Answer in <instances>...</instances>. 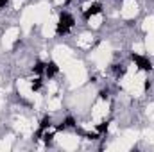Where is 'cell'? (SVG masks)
I'll return each mask as SVG.
<instances>
[{
  "instance_id": "1",
  "label": "cell",
  "mask_w": 154,
  "mask_h": 152,
  "mask_svg": "<svg viewBox=\"0 0 154 152\" xmlns=\"http://www.w3.org/2000/svg\"><path fill=\"white\" fill-rule=\"evenodd\" d=\"M131 59L138 65V68H140V70H143V72H151V70H152V63H151L147 57L138 56V54H131Z\"/></svg>"
},
{
  "instance_id": "2",
  "label": "cell",
  "mask_w": 154,
  "mask_h": 152,
  "mask_svg": "<svg viewBox=\"0 0 154 152\" xmlns=\"http://www.w3.org/2000/svg\"><path fill=\"white\" fill-rule=\"evenodd\" d=\"M99 13H102V5H100V4H91V5L84 11V20H90L91 16H95V14H99Z\"/></svg>"
},
{
  "instance_id": "3",
  "label": "cell",
  "mask_w": 154,
  "mask_h": 152,
  "mask_svg": "<svg viewBox=\"0 0 154 152\" xmlns=\"http://www.w3.org/2000/svg\"><path fill=\"white\" fill-rule=\"evenodd\" d=\"M59 23H63V25H66L68 29H72L74 27V23H75V20H74V16L72 14H68V13H61L59 14Z\"/></svg>"
},
{
  "instance_id": "4",
  "label": "cell",
  "mask_w": 154,
  "mask_h": 152,
  "mask_svg": "<svg viewBox=\"0 0 154 152\" xmlns=\"http://www.w3.org/2000/svg\"><path fill=\"white\" fill-rule=\"evenodd\" d=\"M59 72V66L54 63V61H50V63H47V66H45V75L48 77V79H52V77L56 75Z\"/></svg>"
},
{
  "instance_id": "5",
  "label": "cell",
  "mask_w": 154,
  "mask_h": 152,
  "mask_svg": "<svg viewBox=\"0 0 154 152\" xmlns=\"http://www.w3.org/2000/svg\"><path fill=\"white\" fill-rule=\"evenodd\" d=\"M50 125H52V118H50L48 114H47V116H43V118H41V122H39V129H41V131H45V129H47V127H50Z\"/></svg>"
},
{
  "instance_id": "6",
  "label": "cell",
  "mask_w": 154,
  "mask_h": 152,
  "mask_svg": "<svg viewBox=\"0 0 154 152\" xmlns=\"http://www.w3.org/2000/svg\"><path fill=\"white\" fill-rule=\"evenodd\" d=\"M68 31H70V29H68L66 25H63V23L57 22V27H56V34H57V36H65V34H68Z\"/></svg>"
},
{
  "instance_id": "7",
  "label": "cell",
  "mask_w": 154,
  "mask_h": 152,
  "mask_svg": "<svg viewBox=\"0 0 154 152\" xmlns=\"http://www.w3.org/2000/svg\"><path fill=\"white\" fill-rule=\"evenodd\" d=\"M45 66H47L45 63L38 61V63H36V65L32 66V72H34V74H43V72H45Z\"/></svg>"
},
{
  "instance_id": "8",
  "label": "cell",
  "mask_w": 154,
  "mask_h": 152,
  "mask_svg": "<svg viewBox=\"0 0 154 152\" xmlns=\"http://www.w3.org/2000/svg\"><path fill=\"white\" fill-rule=\"evenodd\" d=\"M113 70H115L116 77H122L125 74V66H124V65H113Z\"/></svg>"
},
{
  "instance_id": "9",
  "label": "cell",
  "mask_w": 154,
  "mask_h": 152,
  "mask_svg": "<svg viewBox=\"0 0 154 152\" xmlns=\"http://www.w3.org/2000/svg\"><path fill=\"white\" fill-rule=\"evenodd\" d=\"M108 127H109V122H100L97 125V131L99 132H108Z\"/></svg>"
},
{
  "instance_id": "10",
  "label": "cell",
  "mask_w": 154,
  "mask_h": 152,
  "mask_svg": "<svg viewBox=\"0 0 154 152\" xmlns=\"http://www.w3.org/2000/svg\"><path fill=\"white\" fill-rule=\"evenodd\" d=\"M39 88H41V79H34V81L31 82V90H32V91H38Z\"/></svg>"
},
{
  "instance_id": "11",
  "label": "cell",
  "mask_w": 154,
  "mask_h": 152,
  "mask_svg": "<svg viewBox=\"0 0 154 152\" xmlns=\"http://www.w3.org/2000/svg\"><path fill=\"white\" fill-rule=\"evenodd\" d=\"M108 97H109V91L108 90H100L99 91V99L100 100H108Z\"/></svg>"
},
{
  "instance_id": "12",
  "label": "cell",
  "mask_w": 154,
  "mask_h": 152,
  "mask_svg": "<svg viewBox=\"0 0 154 152\" xmlns=\"http://www.w3.org/2000/svg\"><path fill=\"white\" fill-rule=\"evenodd\" d=\"M65 125H66V127H75L77 123H75V120H74L72 116H68V118H65Z\"/></svg>"
},
{
  "instance_id": "13",
  "label": "cell",
  "mask_w": 154,
  "mask_h": 152,
  "mask_svg": "<svg viewBox=\"0 0 154 152\" xmlns=\"http://www.w3.org/2000/svg\"><path fill=\"white\" fill-rule=\"evenodd\" d=\"M88 140H91V141H95V140H99V132H86L84 134Z\"/></svg>"
},
{
  "instance_id": "14",
  "label": "cell",
  "mask_w": 154,
  "mask_h": 152,
  "mask_svg": "<svg viewBox=\"0 0 154 152\" xmlns=\"http://www.w3.org/2000/svg\"><path fill=\"white\" fill-rule=\"evenodd\" d=\"M52 138H54V134H48V132H47V134L43 136V140H45V143H47V145H48V143L52 141Z\"/></svg>"
},
{
  "instance_id": "15",
  "label": "cell",
  "mask_w": 154,
  "mask_h": 152,
  "mask_svg": "<svg viewBox=\"0 0 154 152\" xmlns=\"http://www.w3.org/2000/svg\"><path fill=\"white\" fill-rule=\"evenodd\" d=\"M151 86H152V82H151V81L147 79V81L143 82V90H145V91H149V90H151Z\"/></svg>"
},
{
  "instance_id": "16",
  "label": "cell",
  "mask_w": 154,
  "mask_h": 152,
  "mask_svg": "<svg viewBox=\"0 0 154 152\" xmlns=\"http://www.w3.org/2000/svg\"><path fill=\"white\" fill-rule=\"evenodd\" d=\"M7 4H9V0H0V9L7 7Z\"/></svg>"
},
{
  "instance_id": "17",
  "label": "cell",
  "mask_w": 154,
  "mask_h": 152,
  "mask_svg": "<svg viewBox=\"0 0 154 152\" xmlns=\"http://www.w3.org/2000/svg\"><path fill=\"white\" fill-rule=\"evenodd\" d=\"M20 45H22V41H20V39H16V41H14V45H13V48H18Z\"/></svg>"
}]
</instances>
